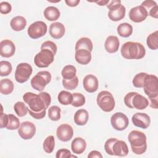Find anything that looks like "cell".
<instances>
[{
	"label": "cell",
	"mask_w": 158,
	"mask_h": 158,
	"mask_svg": "<svg viewBox=\"0 0 158 158\" xmlns=\"http://www.w3.org/2000/svg\"><path fill=\"white\" fill-rule=\"evenodd\" d=\"M23 99L28 107L29 114L35 119L43 118L46 109L51 102V97L47 92H41L36 94L27 92L23 95Z\"/></svg>",
	"instance_id": "obj_1"
},
{
	"label": "cell",
	"mask_w": 158,
	"mask_h": 158,
	"mask_svg": "<svg viewBox=\"0 0 158 158\" xmlns=\"http://www.w3.org/2000/svg\"><path fill=\"white\" fill-rule=\"evenodd\" d=\"M120 52L126 59H141L145 56L146 49L140 43L127 41L122 46Z\"/></svg>",
	"instance_id": "obj_2"
},
{
	"label": "cell",
	"mask_w": 158,
	"mask_h": 158,
	"mask_svg": "<svg viewBox=\"0 0 158 158\" xmlns=\"http://www.w3.org/2000/svg\"><path fill=\"white\" fill-rule=\"evenodd\" d=\"M132 152L136 155L144 154L147 149V138L146 135L138 130L130 131L128 136Z\"/></svg>",
	"instance_id": "obj_3"
},
{
	"label": "cell",
	"mask_w": 158,
	"mask_h": 158,
	"mask_svg": "<svg viewBox=\"0 0 158 158\" xmlns=\"http://www.w3.org/2000/svg\"><path fill=\"white\" fill-rule=\"evenodd\" d=\"M107 7L109 9L108 17L112 21L118 22L125 17L126 8L121 4V1L114 0L109 1Z\"/></svg>",
	"instance_id": "obj_4"
},
{
	"label": "cell",
	"mask_w": 158,
	"mask_h": 158,
	"mask_svg": "<svg viewBox=\"0 0 158 158\" xmlns=\"http://www.w3.org/2000/svg\"><path fill=\"white\" fill-rule=\"evenodd\" d=\"M96 102L100 109L105 112L112 111L115 106V102L112 94L108 91H102L97 96Z\"/></svg>",
	"instance_id": "obj_5"
},
{
	"label": "cell",
	"mask_w": 158,
	"mask_h": 158,
	"mask_svg": "<svg viewBox=\"0 0 158 158\" xmlns=\"http://www.w3.org/2000/svg\"><path fill=\"white\" fill-rule=\"evenodd\" d=\"M52 76L48 71L38 72L31 80V85L33 88L38 91H42L46 86L51 81Z\"/></svg>",
	"instance_id": "obj_6"
},
{
	"label": "cell",
	"mask_w": 158,
	"mask_h": 158,
	"mask_svg": "<svg viewBox=\"0 0 158 158\" xmlns=\"http://www.w3.org/2000/svg\"><path fill=\"white\" fill-rule=\"evenodd\" d=\"M55 54L49 49H43L36 54L34 63L39 68H46L49 66L54 60Z\"/></svg>",
	"instance_id": "obj_7"
},
{
	"label": "cell",
	"mask_w": 158,
	"mask_h": 158,
	"mask_svg": "<svg viewBox=\"0 0 158 158\" xmlns=\"http://www.w3.org/2000/svg\"><path fill=\"white\" fill-rule=\"evenodd\" d=\"M143 89L149 98L158 96V79L155 75L148 74L144 79Z\"/></svg>",
	"instance_id": "obj_8"
},
{
	"label": "cell",
	"mask_w": 158,
	"mask_h": 158,
	"mask_svg": "<svg viewBox=\"0 0 158 158\" xmlns=\"http://www.w3.org/2000/svg\"><path fill=\"white\" fill-rule=\"evenodd\" d=\"M33 69L30 64L22 62L17 65L15 72V79L19 83L27 81L32 74Z\"/></svg>",
	"instance_id": "obj_9"
},
{
	"label": "cell",
	"mask_w": 158,
	"mask_h": 158,
	"mask_svg": "<svg viewBox=\"0 0 158 158\" xmlns=\"http://www.w3.org/2000/svg\"><path fill=\"white\" fill-rule=\"evenodd\" d=\"M48 30L46 23L43 21H36L28 28L27 33L32 39H38L44 36Z\"/></svg>",
	"instance_id": "obj_10"
},
{
	"label": "cell",
	"mask_w": 158,
	"mask_h": 158,
	"mask_svg": "<svg viewBox=\"0 0 158 158\" xmlns=\"http://www.w3.org/2000/svg\"><path fill=\"white\" fill-rule=\"evenodd\" d=\"M110 123L115 130L117 131H123L128 126L129 120L125 114L118 112H115L111 116Z\"/></svg>",
	"instance_id": "obj_11"
},
{
	"label": "cell",
	"mask_w": 158,
	"mask_h": 158,
	"mask_svg": "<svg viewBox=\"0 0 158 158\" xmlns=\"http://www.w3.org/2000/svg\"><path fill=\"white\" fill-rule=\"evenodd\" d=\"M18 133L23 139H30L36 133V127L35 124L31 122H23L18 128Z\"/></svg>",
	"instance_id": "obj_12"
},
{
	"label": "cell",
	"mask_w": 158,
	"mask_h": 158,
	"mask_svg": "<svg viewBox=\"0 0 158 158\" xmlns=\"http://www.w3.org/2000/svg\"><path fill=\"white\" fill-rule=\"evenodd\" d=\"M148 16L147 10L141 5L131 8L129 12L130 19L135 23H139L145 20Z\"/></svg>",
	"instance_id": "obj_13"
},
{
	"label": "cell",
	"mask_w": 158,
	"mask_h": 158,
	"mask_svg": "<svg viewBox=\"0 0 158 158\" xmlns=\"http://www.w3.org/2000/svg\"><path fill=\"white\" fill-rule=\"evenodd\" d=\"M73 135V130L71 125L63 123L60 125L56 130V136L57 138L63 142L70 141Z\"/></svg>",
	"instance_id": "obj_14"
},
{
	"label": "cell",
	"mask_w": 158,
	"mask_h": 158,
	"mask_svg": "<svg viewBox=\"0 0 158 158\" xmlns=\"http://www.w3.org/2000/svg\"><path fill=\"white\" fill-rule=\"evenodd\" d=\"M133 124L143 129L148 128L151 123L150 117L146 113L137 112L133 115L131 117Z\"/></svg>",
	"instance_id": "obj_15"
},
{
	"label": "cell",
	"mask_w": 158,
	"mask_h": 158,
	"mask_svg": "<svg viewBox=\"0 0 158 158\" xmlns=\"http://www.w3.org/2000/svg\"><path fill=\"white\" fill-rule=\"evenodd\" d=\"M15 52L14 43L9 40H4L0 43V55L6 58L13 56Z\"/></svg>",
	"instance_id": "obj_16"
},
{
	"label": "cell",
	"mask_w": 158,
	"mask_h": 158,
	"mask_svg": "<svg viewBox=\"0 0 158 158\" xmlns=\"http://www.w3.org/2000/svg\"><path fill=\"white\" fill-rule=\"evenodd\" d=\"M83 86L86 91L90 93H94L98 89V80L97 77L94 75H87L83 78Z\"/></svg>",
	"instance_id": "obj_17"
},
{
	"label": "cell",
	"mask_w": 158,
	"mask_h": 158,
	"mask_svg": "<svg viewBox=\"0 0 158 158\" xmlns=\"http://www.w3.org/2000/svg\"><path fill=\"white\" fill-rule=\"evenodd\" d=\"M49 32L52 38L54 39H60L64 35L65 28L60 22H53L49 26Z\"/></svg>",
	"instance_id": "obj_18"
},
{
	"label": "cell",
	"mask_w": 158,
	"mask_h": 158,
	"mask_svg": "<svg viewBox=\"0 0 158 158\" xmlns=\"http://www.w3.org/2000/svg\"><path fill=\"white\" fill-rule=\"evenodd\" d=\"M129 152L127 143L122 140H117L112 148V152L114 156L119 157H125L128 155Z\"/></svg>",
	"instance_id": "obj_19"
},
{
	"label": "cell",
	"mask_w": 158,
	"mask_h": 158,
	"mask_svg": "<svg viewBox=\"0 0 158 158\" xmlns=\"http://www.w3.org/2000/svg\"><path fill=\"white\" fill-rule=\"evenodd\" d=\"M119 40L116 36H109L105 41L104 48L106 51L109 53H115L119 48Z\"/></svg>",
	"instance_id": "obj_20"
},
{
	"label": "cell",
	"mask_w": 158,
	"mask_h": 158,
	"mask_svg": "<svg viewBox=\"0 0 158 158\" xmlns=\"http://www.w3.org/2000/svg\"><path fill=\"white\" fill-rule=\"evenodd\" d=\"M131 104L133 108L138 110H143L149 106V101L144 96L136 93L132 98Z\"/></svg>",
	"instance_id": "obj_21"
},
{
	"label": "cell",
	"mask_w": 158,
	"mask_h": 158,
	"mask_svg": "<svg viewBox=\"0 0 158 158\" xmlns=\"http://www.w3.org/2000/svg\"><path fill=\"white\" fill-rule=\"evenodd\" d=\"M86 148V141L81 137H76L71 143V149L76 154H82Z\"/></svg>",
	"instance_id": "obj_22"
},
{
	"label": "cell",
	"mask_w": 158,
	"mask_h": 158,
	"mask_svg": "<svg viewBox=\"0 0 158 158\" xmlns=\"http://www.w3.org/2000/svg\"><path fill=\"white\" fill-rule=\"evenodd\" d=\"M75 60L81 65L88 64L91 60V52L86 49H79L75 51Z\"/></svg>",
	"instance_id": "obj_23"
},
{
	"label": "cell",
	"mask_w": 158,
	"mask_h": 158,
	"mask_svg": "<svg viewBox=\"0 0 158 158\" xmlns=\"http://www.w3.org/2000/svg\"><path fill=\"white\" fill-rule=\"evenodd\" d=\"M89 118L88 112L83 109H79L76 111L74 114V122L79 126H83L86 124Z\"/></svg>",
	"instance_id": "obj_24"
},
{
	"label": "cell",
	"mask_w": 158,
	"mask_h": 158,
	"mask_svg": "<svg viewBox=\"0 0 158 158\" xmlns=\"http://www.w3.org/2000/svg\"><path fill=\"white\" fill-rule=\"evenodd\" d=\"M10 25L14 31H20L25 28L27 25V20L23 16L17 15L11 19Z\"/></svg>",
	"instance_id": "obj_25"
},
{
	"label": "cell",
	"mask_w": 158,
	"mask_h": 158,
	"mask_svg": "<svg viewBox=\"0 0 158 158\" xmlns=\"http://www.w3.org/2000/svg\"><path fill=\"white\" fill-rule=\"evenodd\" d=\"M43 14L46 20L49 21H56L60 17V11L59 10L54 6H49L47 7L44 12Z\"/></svg>",
	"instance_id": "obj_26"
},
{
	"label": "cell",
	"mask_w": 158,
	"mask_h": 158,
	"mask_svg": "<svg viewBox=\"0 0 158 158\" xmlns=\"http://www.w3.org/2000/svg\"><path fill=\"white\" fill-rule=\"evenodd\" d=\"M93 45L91 40L87 37H82L80 38L75 44V51L79 49H86L90 52L92 51Z\"/></svg>",
	"instance_id": "obj_27"
},
{
	"label": "cell",
	"mask_w": 158,
	"mask_h": 158,
	"mask_svg": "<svg viewBox=\"0 0 158 158\" xmlns=\"http://www.w3.org/2000/svg\"><path fill=\"white\" fill-rule=\"evenodd\" d=\"M14 83L9 78L2 79L0 81V92L4 95L10 94L14 90Z\"/></svg>",
	"instance_id": "obj_28"
},
{
	"label": "cell",
	"mask_w": 158,
	"mask_h": 158,
	"mask_svg": "<svg viewBox=\"0 0 158 158\" xmlns=\"http://www.w3.org/2000/svg\"><path fill=\"white\" fill-rule=\"evenodd\" d=\"M117 31L119 36L127 38L131 35L133 33V27L128 23H122L118 25Z\"/></svg>",
	"instance_id": "obj_29"
},
{
	"label": "cell",
	"mask_w": 158,
	"mask_h": 158,
	"mask_svg": "<svg viewBox=\"0 0 158 158\" xmlns=\"http://www.w3.org/2000/svg\"><path fill=\"white\" fill-rule=\"evenodd\" d=\"M57 100L62 105L67 106L71 104L73 100V94L69 91L62 90L58 94Z\"/></svg>",
	"instance_id": "obj_30"
},
{
	"label": "cell",
	"mask_w": 158,
	"mask_h": 158,
	"mask_svg": "<svg viewBox=\"0 0 158 158\" xmlns=\"http://www.w3.org/2000/svg\"><path fill=\"white\" fill-rule=\"evenodd\" d=\"M77 69L72 65H67L64 66L61 72V75L63 79L70 80L76 77Z\"/></svg>",
	"instance_id": "obj_31"
},
{
	"label": "cell",
	"mask_w": 158,
	"mask_h": 158,
	"mask_svg": "<svg viewBox=\"0 0 158 158\" xmlns=\"http://www.w3.org/2000/svg\"><path fill=\"white\" fill-rule=\"evenodd\" d=\"M146 44L151 50H156L158 48V31L156 30L148 35L146 39Z\"/></svg>",
	"instance_id": "obj_32"
},
{
	"label": "cell",
	"mask_w": 158,
	"mask_h": 158,
	"mask_svg": "<svg viewBox=\"0 0 158 158\" xmlns=\"http://www.w3.org/2000/svg\"><path fill=\"white\" fill-rule=\"evenodd\" d=\"M55 146V139L52 135H49L46 137L43 144V150L48 154L51 153Z\"/></svg>",
	"instance_id": "obj_33"
},
{
	"label": "cell",
	"mask_w": 158,
	"mask_h": 158,
	"mask_svg": "<svg viewBox=\"0 0 158 158\" xmlns=\"http://www.w3.org/2000/svg\"><path fill=\"white\" fill-rule=\"evenodd\" d=\"M14 109L16 114L20 117L26 115L28 112V107L24 102L21 101H18L14 104Z\"/></svg>",
	"instance_id": "obj_34"
},
{
	"label": "cell",
	"mask_w": 158,
	"mask_h": 158,
	"mask_svg": "<svg viewBox=\"0 0 158 158\" xmlns=\"http://www.w3.org/2000/svg\"><path fill=\"white\" fill-rule=\"evenodd\" d=\"M61 109L57 106H52L48 109V117L52 121H57L60 118Z\"/></svg>",
	"instance_id": "obj_35"
},
{
	"label": "cell",
	"mask_w": 158,
	"mask_h": 158,
	"mask_svg": "<svg viewBox=\"0 0 158 158\" xmlns=\"http://www.w3.org/2000/svg\"><path fill=\"white\" fill-rule=\"evenodd\" d=\"M12 70L11 64L7 60L0 61V75L5 77L9 75Z\"/></svg>",
	"instance_id": "obj_36"
},
{
	"label": "cell",
	"mask_w": 158,
	"mask_h": 158,
	"mask_svg": "<svg viewBox=\"0 0 158 158\" xmlns=\"http://www.w3.org/2000/svg\"><path fill=\"white\" fill-rule=\"evenodd\" d=\"M9 120L6 128L9 130H17L20 127V120L19 119L13 114H8Z\"/></svg>",
	"instance_id": "obj_37"
},
{
	"label": "cell",
	"mask_w": 158,
	"mask_h": 158,
	"mask_svg": "<svg viewBox=\"0 0 158 158\" xmlns=\"http://www.w3.org/2000/svg\"><path fill=\"white\" fill-rule=\"evenodd\" d=\"M85 97L80 93H73V100L71 105L75 107L83 106L85 104Z\"/></svg>",
	"instance_id": "obj_38"
},
{
	"label": "cell",
	"mask_w": 158,
	"mask_h": 158,
	"mask_svg": "<svg viewBox=\"0 0 158 158\" xmlns=\"http://www.w3.org/2000/svg\"><path fill=\"white\" fill-rule=\"evenodd\" d=\"M78 85V78L77 76L73 78L70 80H62V86L63 87L68 90L75 89Z\"/></svg>",
	"instance_id": "obj_39"
},
{
	"label": "cell",
	"mask_w": 158,
	"mask_h": 158,
	"mask_svg": "<svg viewBox=\"0 0 158 158\" xmlns=\"http://www.w3.org/2000/svg\"><path fill=\"white\" fill-rule=\"evenodd\" d=\"M148 73L145 72H141L137 73L133 77V79L132 80V83L133 86L136 88H143L144 85V81Z\"/></svg>",
	"instance_id": "obj_40"
},
{
	"label": "cell",
	"mask_w": 158,
	"mask_h": 158,
	"mask_svg": "<svg viewBox=\"0 0 158 158\" xmlns=\"http://www.w3.org/2000/svg\"><path fill=\"white\" fill-rule=\"evenodd\" d=\"M49 49L56 55L57 50V45L53 41L48 40L43 42L41 44V49Z\"/></svg>",
	"instance_id": "obj_41"
},
{
	"label": "cell",
	"mask_w": 158,
	"mask_h": 158,
	"mask_svg": "<svg viewBox=\"0 0 158 158\" xmlns=\"http://www.w3.org/2000/svg\"><path fill=\"white\" fill-rule=\"evenodd\" d=\"M117 140V138H109L104 144V149L107 154H109L110 156H114L112 152V148L114 143Z\"/></svg>",
	"instance_id": "obj_42"
},
{
	"label": "cell",
	"mask_w": 158,
	"mask_h": 158,
	"mask_svg": "<svg viewBox=\"0 0 158 158\" xmlns=\"http://www.w3.org/2000/svg\"><path fill=\"white\" fill-rule=\"evenodd\" d=\"M56 158H68V157H77L75 155H72L70 151L67 149H59L56 154Z\"/></svg>",
	"instance_id": "obj_43"
},
{
	"label": "cell",
	"mask_w": 158,
	"mask_h": 158,
	"mask_svg": "<svg viewBox=\"0 0 158 158\" xmlns=\"http://www.w3.org/2000/svg\"><path fill=\"white\" fill-rule=\"evenodd\" d=\"M12 10L11 4L6 1L1 2L0 3V12L2 14H7Z\"/></svg>",
	"instance_id": "obj_44"
},
{
	"label": "cell",
	"mask_w": 158,
	"mask_h": 158,
	"mask_svg": "<svg viewBox=\"0 0 158 158\" xmlns=\"http://www.w3.org/2000/svg\"><path fill=\"white\" fill-rule=\"evenodd\" d=\"M136 93V92H130L127 93L125 97H124V103L130 109H133L132 104H131V101L133 96Z\"/></svg>",
	"instance_id": "obj_45"
},
{
	"label": "cell",
	"mask_w": 158,
	"mask_h": 158,
	"mask_svg": "<svg viewBox=\"0 0 158 158\" xmlns=\"http://www.w3.org/2000/svg\"><path fill=\"white\" fill-rule=\"evenodd\" d=\"M157 3H156V1H151V0L144 1H143V2L141 3V6H142L143 7H144L147 10L148 12V11L150 10L152 7H154V6H157Z\"/></svg>",
	"instance_id": "obj_46"
},
{
	"label": "cell",
	"mask_w": 158,
	"mask_h": 158,
	"mask_svg": "<svg viewBox=\"0 0 158 158\" xmlns=\"http://www.w3.org/2000/svg\"><path fill=\"white\" fill-rule=\"evenodd\" d=\"M8 120H9L8 114H4L3 112H2L1 114V117H0V128H6L8 123Z\"/></svg>",
	"instance_id": "obj_47"
},
{
	"label": "cell",
	"mask_w": 158,
	"mask_h": 158,
	"mask_svg": "<svg viewBox=\"0 0 158 158\" xmlns=\"http://www.w3.org/2000/svg\"><path fill=\"white\" fill-rule=\"evenodd\" d=\"M149 104L150 106L153 109H157L158 108V96L149 98Z\"/></svg>",
	"instance_id": "obj_48"
},
{
	"label": "cell",
	"mask_w": 158,
	"mask_h": 158,
	"mask_svg": "<svg viewBox=\"0 0 158 158\" xmlns=\"http://www.w3.org/2000/svg\"><path fill=\"white\" fill-rule=\"evenodd\" d=\"M148 15L154 19L158 18V7L157 5L152 7L150 10L148 11Z\"/></svg>",
	"instance_id": "obj_49"
},
{
	"label": "cell",
	"mask_w": 158,
	"mask_h": 158,
	"mask_svg": "<svg viewBox=\"0 0 158 158\" xmlns=\"http://www.w3.org/2000/svg\"><path fill=\"white\" fill-rule=\"evenodd\" d=\"M88 158H93V157H97V158H102V155L99 151L93 150L91 151L89 154L88 155Z\"/></svg>",
	"instance_id": "obj_50"
},
{
	"label": "cell",
	"mask_w": 158,
	"mask_h": 158,
	"mask_svg": "<svg viewBox=\"0 0 158 158\" xmlns=\"http://www.w3.org/2000/svg\"><path fill=\"white\" fill-rule=\"evenodd\" d=\"M65 3L68 6L70 7H76L78 6V4L80 3V0H65Z\"/></svg>",
	"instance_id": "obj_51"
},
{
	"label": "cell",
	"mask_w": 158,
	"mask_h": 158,
	"mask_svg": "<svg viewBox=\"0 0 158 158\" xmlns=\"http://www.w3.org/2000/svg\"><path fill=\"white\" fill-rule=\"evenodd\" d=\"M110 1H95L94 2H96V4H98L99 6H107V4Z\"/></svg>",
	"instance_id": "obj_52"
}]
</instances>
